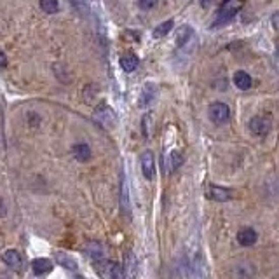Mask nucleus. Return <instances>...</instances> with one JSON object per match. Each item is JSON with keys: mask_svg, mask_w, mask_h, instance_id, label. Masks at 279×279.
<instances>
[{"mask_svg": "<svg viewBox=\"0 0 279 279\" xmlns=\"http://www.w3.org/2000/svg\"><path fill=\"white\" fill-rule=\"evenodd\" d=\"M2 258L11 269H21L23 258H21V255H19V252H16V249H7Z\"/></svg>", "mask_w": 279, "mask_h": 279, "instance_id": "7", "label": "nucleus"}, {"mask_svg": "<svg viewBox=\"0 0 279 279\" xmlns=\"http://www.w3.org/2000/svg\"><path fill=\"white\" fill-rule=\"evenodd\" d=\"M159 0H138V6L142 7V9L149 11V9H154L155 6H157Z\"/></svg>", "mask_w": 279, "mask_h": 279, "instance_id": "21", "label": "nucleus"}, {"mask_svg": "<svg viewBox=\"0 0 279 279\" xmlns=\"http://www.w3.org/2000/svg\"><path fill=\"white\" fill-rule=\"evenodd\" d=\"M234 84H236L239 89H243V91H246V89L252 88L253 80H252V77H249L246 72H237L236 75H234Z\"/></svg>", "mask_w": 279, "mask_h": 279, "instance_id": "12", "label": "nucleus"}, {"mask_svg": "<svg viewBox=\"0 0 279 279\" xmlns=\"http://www.w3.org/2000/svg\"><path fill=\"white\" fill-rule=\"evenodd\" d=\"M122 208L124 211H129V203H128V182L122 178Z\"/></svg>", "mask_w": 279, "mask_h": 279, "instance_id": "20", "label": "nucleus"}, {"mask_svg": "<svg viewBox=\"0 0 279 279\" xmlns=\"http://www.w3.org/2000/svg\"><path fill=\"white\" fill-rule=\"evenodd\" d=\"M173 19H170V21H164V23H161L159 24L157 28H154V35L155 39H161V37H164V35H168L171 32V28H173Z\"/></svg>", "mask_w": 279, "mask_h": 279, "instance_id": "13", "label": "nucleus"}, {"mask_svg": "<svg viewBox=\"0 0 279 279\" xmlns=\"http://www.w3.org/2000/svg\"><path fill=\"white\" fill-rule=\"evenodd\" d=\"M121 68L124 70V72H134L138 67V58L133 54V52H128V54L121 56Z\"/></svg>", "mask_w": 279, "mask_h": 279, "instance_id": "10", "label": "nucleus"}, {"mask_svg": "<svg viewBox=\"0 0 279 279\" xmlns=\"http://www.w3.org/2000/svg\"><path fill=\"white\" fill-rule=\"evenodd\" d=\"M208 116L213 122H215V124H225V122L231 119V108H229V105L220 103L218 101V103L209 105Z\"/></svg>", "mask_w": 279, "mask_h": 279, "instance_id": "2", "label": "nucleus"}, {"mask_svg": "<svg viewBox=\"0 0 279 279\" xmlns=\"http://www.w3.org/2000/svg\"><path fill=\"white\" fill-rule=\"evenodd\" d=\"M208 2H209V0H201V4H203V7H208Z\"/></svg>", "mask_w": 279, "mask_h": 279, "instance_id": "24", "label": "nucleus"}, {"mask_svg": "<svg viewBox=\"0 0 279 279\" xmlns=\"http://www.w3.org/2000/svg\"><path fill=\"white\" fill-rule=\"evenodd\" d=\"M56 262L60 265H63L65 269H77V264L72 257L67 255V253H56Z\"/></svg>", "mask_w": 279, "mask_h": 279, "instance_id": "14", "label": "nucleus"}, {"mask_svg": "<svg viewBox=\"0 0 279 279\" xmlns=\"http://www.w3.org/2000/svg\"><path fill=\"white\" fill-rule=\"evenodd\" d=\"M96 270H98V274H100V276L108 277V279H112V277H124L126 276L124 270L121 269V265L116 264V262H103V258L96 262Z\"/></svg>", "mask_w": 279, "mask_h": 279, "instance_id": "1", "label": "nucleus"}, {"mask_svg": "<svg viewBox=\"0 0 279 279\" xmlns=\"http://www.w3.org/2000/svg\"><path fill=\"white\" fill-rule=\"evenodd\" d=\"M6 65V58H4V52L0 51V67H4Z\"/></svg>", "mask_w": 279, "mask_h": 279, "instance_id": "23", "label": "nucleus"}, {"mask_svg": "<svg viewBox=\"0 0 279 279\" xmlns=\"http://www.w3.org/2000/svg\"><path fill=\"white\" fill-rule=\"evenodd\" d=\"M182 162H183L182 154H180V152H176V150L171 152V154H170V164H168V166H170V171H175L176 168H180V166H182Z\"/></svg>", "mask_w": 279, "mask_h": 279, "instance_id": "16", "label": "nucleus"}, {"mask_svg": "<svg viewBox=\"0 0 279 279\" xmlns=\"http://www.w3.org/2000/svg\"><path fill=\"white\" fill-rule=\"evenodd\" d=\"M149 116L143 119V133H145V136H149Z\"/></svg>", "mask_w": 279, "mask_h": 279, "instance_id": "22", "label": "nucleus"}, {"mask_svg": "<svg viewBox=\"0 0 279 279\" xmlns=\"http://www.w3.org/2000/svg\"><path fill=\"white\" fill-rule=\"evenodd\" d=\"M89 249H91V252H88V253H89V257H93L96 262L103 258V252H101V246L98 244V243H91V244H89Z\"/></svg>", "mask_w": 279, "mask_h": 279, "instance_id": "18", "label": "nucleus"}, {"mask_svg": "<svg viewBox=\"0 0 279 279\" xmlns=\"http://www.w3.org/2000/svg\"><path fill=\"white\" fill-rule=\"evenodd\" d=\"M142 170H143V175H145L147 180H154L155 159H154V154H152L150 150H147L142 154Z\"/></svg>", "mask_w": 279, "mask_h": 279, "instance_id": "6", "label": "nucleus"}, {"mask_svg": "<svg viewBox=\"0 0 279 279\" xmlns=\"http://www.w3.org/2000/svg\"><path fill=\"white\" fill-rule=\"evenodd\" d=\"M154 93H155V88L152 84H147L145 89H143V100H140V106H145L147 103H150L154 100Z\"/></svg>", "mask_w": 279, "mask_h": 279, "instance_id": "15", "label": "nucleus"}, {"mask_svg": "<svg viewBox=\"0 0 279 279\" xmlns=\"http://www.w3.org/2000/svg\"><path fill=\"white\" fill-rule=\"evenodd\" d=\"M243 4H244V0H227V2L224 4V7H221L220 16H218V19H216L215 24H221V23L231 21L234 16L237 14V11L243 7Z\"/></svg>", "mask_w": 279, "mask_h": 279, "instance_id": "3", "label": "nucleus"}, {"mask_svg": "<svg viewBox=\"0 0 279 279\" xmlns=\"http://www.w3.org/2000/svg\"><path fill=\"white\" fill-rule=\"evenodd\" d=\"M40 7H42L44 12L47 14H54L58 11V0H40Z\"/></svg>", "mask_w": 279, "mask_h": 279, "instance_id": "17", "label": "nucleus"}, {"mask_svg": "<svg viewBox=\"0 0 279 279\" xmlns=\"http://www.w3.org/2000/svg\"><path fill=\"white\" fill-rule=\"evenodd\" d=\"M206 198L213 199V201H231L234 198V190L231 188H224V187H215V185H209L206 188Z\"/></svg>", "mask_w": 279, "mask_h": 279, "instance_id": "5", "label": "nucleus"}, {"mask_svg": "<svg viewBox=\"0 0 279 279\" xmlns=\"http://www.w3.org/2000/svg\"><path fill=\"white\" fill-rule=\"evenodd\" d=\"M270 126H272V121H270V117H253L252 121H249V129H252V133L258 134V136H265V134L270 131Z\"/></svg>", "mask_w": 279, "mask_h": 279, "instance_id": "4", "label": "nucleus"}, {"mask_svg": "<svg viewBox=\"0 0 279 279\" xmlns=\"http://www.w3.org/2000/svg\"><path fill=\"white\" fill-rule=\"evenodd\" d=\"M73 155H75L77 161L86 162L91 159V149H89V145H86V143H79V145L73 147Z\"/></svg>", "mask_w": 279, "mask_h": 279, "instance_id": "11", "label": "nucleus"}, {"mask_svg": "<svg viewBox=\"0 0 279 279\" xmlns=\"http://www.w3.org/2000/svg\"><path fill=\"white\" fill-rule=\"evenodd\" d=\"M190 37H192L190 26H183L182 32L178 34V39H176V42H178V46H183V44L187 42V39H190Z\"/></svg>", "mask_w": 279, "mask_h": 279, "instance_id": "19", "label": "nucleus"}, {"mask_svg": "<svg viewBox=\"0 0 279 279\" xmlns=\"http://www.w3.org/2000/svg\"><path fill=\"white\" fill-rule=\"evenodd\" d=\"M257 232L253 231V229H243V231H239L237 234V241H239V244L243 246H253L257 243Z\"/></svg>", "mask_w": 279, "mask_h": 279, "instance_id": "9", "label": "nucleus"}, {"mask_svg": "<svg viewBox=\"0 0 279 279\" xmlns=\"http://www.w3.org/2000/svg\"><path fill=\"white\" fill-rule=\"evenodd\" d=\"M32 269H34V272L37 276H42V274L51 272L52 262L49 260V258H35V260L32 262Z\"/></svg>", "mask_w": 279, "mask_h": 279, "instance_id": "8", "label": "nucleus"}]
</instances>
